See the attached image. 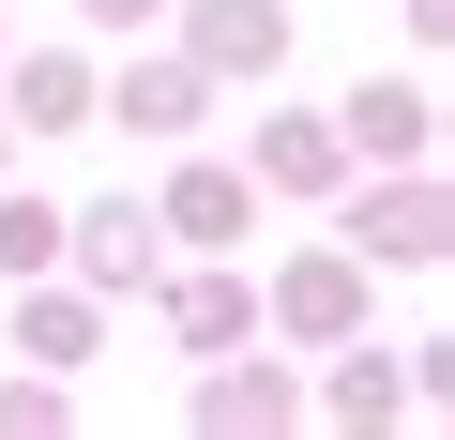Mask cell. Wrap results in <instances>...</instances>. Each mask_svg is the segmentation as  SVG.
<instances>
[{"label": "cell", "mask_w": 455, "mask_h": 440, "mask_svg": "<svg viewBox=\"0 0 455 440\" xmlns=\"http://www.w3.org/2000/svg\"><path fill=\"white\" fill-rule=\"evenodd\" d=\"M167 334H182V349H243V334H259V289H243V274H182V289H167Z\"/></svg>", "instance_id": "30bf717a"}, {"label": "cell", "mask_w": 455, "mask_h": 440, "mask_svg": "<svg viewBox=\"0 0 455 440\" xmlns=\"http://www.w3.org/2000/svg\"><path fill=\"white\" fill-rule=\"evenodd\" d=\"M274 319H289V334H319V349H334V334H349V319H364V259H349V244H319V259H289V289H274Z\"/></svg>", "instance_id": "ba28073f"}, {"label": "cell", "mask_w": 455, "mask_h": 440, "mask_svg": "<svg viewBox=\"0 0 455 440\" xmlns=\"http://www.w3.org/2000/svg\"><path fill=\"white\" fill-rule=\"evenodd\" d=\"M61 259H76V289H92V304H137V289H152V259H167V228H152L137 197H92V212H61Z\"/></svg>", "instance_id": "6da1fadb"}, {"label": "cell", "mask_w": 455, "mask_h": 440, "mask_svg": "<svg viewBox=\"0 0 455 440\" xmlns=\"http://www.w3.org/2000/svg\"><path fill=\"white\" fill-rule=\"evenodd\" d=\"M334 137H349L364 167H425V152H440V92H425V76H364V92L334 107Z\"/></svg>", "instance_id": "7a4b0ae2"}, {"label": "cell", "mask_w": 455, "mask_h": 440, "mask_svg": "<svg viewBox=\"0 0 455 440\" xmlns=\"http://www.w3.org/2000/svg\"><path fill=\"white\" fill-rule=\"evenodd\" d=\"M76 16H92V31H152L167 0H76Z\"/></svg>", "instance_id": "2e32d148"}, {"label": "cell", "mask_w": 455, "mask_h": 440, "mask_svg": "<svg viewBox=\"0 0 455 440\" xmlns=\"http://www.w3.org/2000/svg\"><path fill=\"white\" fill-rule=\"evenodd\" d=\"M304 395L274 380V364H228V380H197V425H289Z\"/></svg>", "instance_id": "7c38bea8"}, {"label": "cell", "mask_w": 455, "mask_h": 440, "mask_svg": "<svg viewBox=\"0 0 455 440\" xmlns=\"http://www.w3.org/2000/svg\"><path fill=\"white\" fill-rule=\"evenodd\" d=\"M92 107H107V122H137V137H197L212 76H197V61H122V76H107Z\"/></svg>", "instance_id": "52a82bcc"}, {"label": "cell", "mask_w": 455, "mask_h": 440, "mask_svg": "<svg viewBox=\"0 0 455 440\" xmlns=\"http://www.w3.org/2000/svg\"><path fill=\"white\" fill-rule=\"evenodd\" d=\"M349 259H364V274H379V259H395V274L440 259V182H425V167H395L379 197H349Z\"/></svg>", "instance_id": "3957f363"}, {"label": "cell", "mask_w": 455, "mask_h": 440, "mask_svg": "<svg viewBox=\"0 0 455 440\" xmlns=\"http://www.w3.org/2000/svg\"><path fill=\"white\" fill-rule=\"evenodd\" d=\"M16 425H61V380H0V440Z\"/></svg>", "instance_id": "9a60e30c"}, {"label": "cell", "mask_w": 455, "mask_h": 440, "mask_svg": "<svg viewBox=\"0 0 455 440\" xmlns=\"http://www.w3.org/2000/svg\"><path fill=\"white\" fill-rule=\"evenodd\" d=\"M0 31H16V16H0Z\"/></svg>", "instance_id": "ac0fdd59"}, {"label": "cell", "mask_w": 455, "mask_h": 440, "mask_svg": "<svg viewBox=\"0 0 455 440\" xmlns=\"http://www.w3.org/2000/svg\"><path fill=\"white\" fill-rule=\"evenodd\" d=\"M334 349H349V334H334ZM395 410H410V380H395L379 349H349V364H334V425H395Z\"/></svg>", "instance_id": "5bb4252c"}, {"label": "cell", "mask_w": 455, "mask_h": 440, "mask_svg": "<svg viewBox=\"0 0 455 440\" xmlns=\"http://www.w3.org/2000/svg\"><path fill=\"white\" fill-rule=\"evenodd\" d=\"M0 167H16V122H0Z\"/></svg>", "instance_id": "e0dca14e"}, {"label": "cell", "mask_w": 455, "mask_h": 440, "mask_svg": "<svg viewBox=\"0 0 455 440\" xmlns=\"http://www.w3.org/2000/svg\"><path fill=\"white\" fill-rule=\"evenodd\" d=\"M152 228H167V244H243V228H259V182L197 152V167H182V182L152 197Z\"/></svg>", "instance_id": "8992f818"}, {"label": "cell", "mask_w": 455, "mask_h": 440, "mask_svg": "<svg viewBox=\"0 0 455 440\" xmlns=\"http://www.w3.org/2000/svg\"><path fill=\"white\" fill-rule=\"evenodd\" d=\"M92 334H107V319H92V289L16 274V349H31V364H92Z\"/></svg>", "instance_id": "9c48e42d"}, {"label": "cell", "mask_w": 455, "mask_h": 440, "mask_svg": "<svg viewBox=\"0 0 455 440\" xmlns=\"http://www.w3.org/2000/svg\"><path fill=\"white\" fill-rule=\"evenodd\" d=\"M182 61L197 76H274L289 61V0H197V16H182Z\"/></svg>", "instance_id": "277c9868"}, {"label": "cell", "mask_w": 455, "mask_h": 440, "mask_svg": "<svg viewBox=\"0 0 455 440\" xmlns=\"http://www.w3.org/2000/svg\"><path fill=\"white\" fill-rule=\"evenodd\" d=\"M92 92H107V76H92L76 46H31V61H16V107H31V137H76V122H92Z\"/></svg>", "instance_id": "8fae6325"}, {"label": "cell", "mask_w": 455, "mask_h": 440, "mask_svg": "<svg viewBox=\"0 0 455 440\" xmlns=\"http://www.w3.org/2000/svg\"><path fill=\"white\" fill-rule=\"evenodd\" d=\"M334 167H349V137H334L319 107H274L259 152H243V182H274V197H334Z\"/></svg>", "instance_id": "5b68a950"}, {"label": "cell", "mask_w": 455, "mask_h": 440, "mask_svg": "<svg viewBox=\"0 0 455 440\" xmlns=\"http://www.w3.org/2000/svg\"><path fill=\"white\" fill-rule=\"evenodd\" d=\"M16 274H61V212L0 182V289H16Z\"/></svg>", "instance_id": "4fadbf2b"}]
</instances>
